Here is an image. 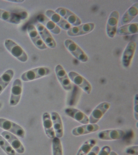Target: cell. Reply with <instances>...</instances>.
I'll return each mask as SVG.
<instances>
[{"label":"cell","mask_w":138,"mask_h":155,"mask_svg":"<svg viewBox=\"0 0 138 155\" xmlns=\"http://www.w3.org/2000/svg\"><path fill=\"white\" fill-rule=\"evenodd\" d=\"M6 48L13 56L22 62H26L28 56L22 47L13 40L7 39L4 43Z\"/></svg>","instance_id":"1"},{"label":"cell","mask_w":138,"mask_h":155,"mask_svg":"<svg viewBox=\"0 0 138 155\" xmlns=\"http://www.w3.org/2000/svg\"><path fill=\"white\" fill-rule=\"evenodd\" d=\"M51 73L49 68L40 67L26 71L21 75V78L24 82L34 81L48 76Z\"/></svg>","instance_id":"2"},{"label":"cell","mask_w":138,"mask_h":155,"mask_svg":"<svg viewBox=\"0 0 138 155\" xmlns=\"http://www.w3.org/2000/svg\"><path fill=\"white\" fill-rule=\"evenodd\" d=\"M0 128L22 138L25 136L24 128L15 122L4 118H0Z\"/></svg>","instance_id":"3"},{"label":"cell","mask_w":138,"mask_h":155,"mask_svg":"<svg viewBox=\"0 0 138 155\" xmlns=\"http://www.w3.org/2000/svg\"><path fill=\"white\" fill-rule=\"evenodd\" d=\"M65 45L70 53L79 61L83 63L88 61V55L74 41L70 39H67L65 41Z\"/></svg>","instance_id":"4"},{"label":"cell","mask_w":138,"mask_h":155,"mask_svg":"<svg viewBox=\"0 0 138 155\" xmlns=\"http://www.w3.org/2000/svg\"><path fill=\"white\" fill-rule=\"evenodd\" d=\"M68 76L71 81L81 88L87 94L91 93L93 87L90 82L82 75L74 71L69 73Z\"/></svg>","instance_id":"5"},{"label":"cell","mask_w":138,"mask_h":155,"mask_svg":"<svg viewBox=\"0 0 138 155\" xmlns=\"http://www.w3.org/2000/svg\"><path fill=\"white\" fill-rule=\"evenodd\" d=\"M111 107V103L108 102H103L97 105L89 116V123L93 124L97 123L109 110Z\"/></svg>","instance_id":"6"},{"label":"cell","mask_w":138,"mask_h":155,"mask_svg":"<svg viewBox=\"0 0 138 155\" xmlns=\"http://www.w3.org/2000/svg\"><path fill=\"white\" fill-rule=\"evenodd\" d=\"M125 132L120 129H110L101 131L98 133L99 139L105 141L120 140L123 137Z\"/></svg>","instance_id":"7"},{"label":"cell","mask_w":138,"mask_h":155,"mask_svg":"<svg viewBox=\"0 0 138 155\" xmlns=\"http://www.w3.org/2000/svg\"><path fill=\"white\" fill-rule=\"evenodd\" d=\"M119 13L117 11L112 12L109 16L106 24V31L107 36L113 38L116 36L117 30Z\"/></svg>","instance_id":"8"},{"label":"cell","mask_w":138,"mask_h":155,"mask_svg":"<svg viewBox=\"0 0 138 155\" xmlns=\"http://www.w3.org/2000/svg\"><path fill=\"white\" fill-rule=\"evenodd\" d=\"M22 93V83L21 80L16 79L12 86L9 105L15 106L20 102Z\"/></svg>","instance_id":"9"},{"label":"cell","mask_w":138,"mask_h":155,"mask_svg":"<svg viewBox=\"0 0 138 155\" xmlns=\"http://www.w3.org/2000/svg\"><path fill=\"white\" fill-rule=\"evenodd\" d=\"M55 70L57 78L63 89L66 91L72 90L71 80L64 68L61 65H58L56 67Z\"/></svg>","instance_id":"10"},{"label":"cell","mask_w":138,"mask_h":155,"mask_svg":"<svg viewBox=\"0 0 138 155\" xmlns=\"http://www.w3.org/2000/svg\"><path fill=\"white\" fill-rule=\"evenodd\" d=\"M55 12L62 17L65 20L74 26H78L82 24L80 18L69 9L64 7H59Z\"/></svg>","instance_id":"11"},{"label":"cell","mask_w":138,"mask_h":155,"mask_svg":"<svg viewBox=\"0 0 138 155\" xmlns=\"http://www.w3.org/2000/svg\"><path fill=\"white\" fill-rule=\"evenodd\" d=\"M136 48V43L134 41L130 42L126 46L122 54V65L125 68H129L131 64Z\"/></svg>","instance_id":"12"},{"label":"cell","mask_w":138,"mask_h":155,"mask_svg":"<svg viewBox=\"0 0 138 155\" xmlns=\"http://www.w3.org/2000/svg\"><path fill=\"white\" fill-rule=\"evenodd\" d=\"M95 28L93 23H87L81 24L78 26L71 27L67 31V35L71 37H75L86 35L93 31Z\"/></svg>","instance_id":"13"},{"label":"cell","mask_w":138,"mask_h":155,"mask_svg":"<svg viewBox=\"0 0 138 155\" xmlns=\"http://www.w3.org/2000/svg\"><path fill=\"white\" fill-rule=\"evenodd\" d=\"M65 112L67 116L79 123L82 124L89 123V117L84 112L79 109L72 107H67L65 109Z\"/></svg>","instance_id":"14"},{"label":"cell","mask_w":138,"mask_h":155,"mask_svg":"<svg viewBox=\"0 0 138 155\" xmlns=\"http://www.w3.org/2000/svg\"><path fill=\"white\" fill-rule=\"evenodd\" d=\"M1 134L17 152L19 154H23L25 153V147L16 135L6 131H4Z\"/></svg>","instance_id":"15"},{"label":"cell","mask_w":138,"mask_h":155,"mask_svg":"<svg viewBox=\"0 0 138 155\" xmlns=\"http://www.w3.org/2000/svg\"><path fill=\"white\" fill-rule=\"evenodd\" d=\"M36 28L47 47L51 48H56V42L49 30L39 23L36 25Z\"/></svg>","instance_id":"16"},{"label":"cell","mask_w":138,"mask_h":155,"mask_svg":"<svg viewBox=\"0 0 138 155\" xmlns=\"http://www.w3.org/2000/svg\"><path fill=\"white\" fill-rule=\"evenodd\" d=\"M100 126L97 124H88L75 127L72 130V135L75 137L82 136L97 132Z\"/></svg>","instance_id":"17"},{"label":"cell","mask_w":138,"mask_h":155,"mask_svg":"<svg viewBox=\"0 0 138 155\" xmlns=\"http://www.w3.org/2000/svg\"><path fill=\"white\" fill-rule=\"evenodd\" d=\"M27 31L32 42L38 49L42 50L47 49L48 47L43 42L34 25H29L27 27Z\"/></svg>","instance_id":"18"},{"label":"cell","mask_w":138,"mask_h":155,"mask_svg":"<svg viewBox=\"0 0 138 155\" xmlns=\"http://www.w3.org/2000/svg\"><path fill=\"white\" fill-rule=\"evenodd\" d=\"M45 15L49 19L57 25L59 28L65 30H68L72 27L71 25L62 17L58 13L51 9L48 10L46 11Z\"/></svg>","instance_id":"19"},{"label":"cell","mask_w":138,"mask_h":155,"mask_svg":"<svg viewBox=\"0 0 138 155\" xmlns=\"http://www.w3.org/2000/svg\"><path fill=\"white\" fill-rule=\"evenodd\" d=\"M51 117L56 137L60 139L63 136L64 133L63 124L61 116L56 111H53L51 114Z\"/></svg>","instance_id":"20"},{"label":"cell","mask_w":138,"mask_h":155,"mask_svg":"<svg viewBox=\"0 0 138 155\" xmlns=\"http://www.w3.org/2000/svg\"><path fill=\"white\" fill-rule=\"evenodd\" d=\"M37 19L39 23L54 35H59L61 32V29L44 15H39Z\"/></svg>","instance_id":"21"},{"label":"cell","mask_w":138,"mask_h":155,"mask_svg":"<svg viewBox=\"0 0 138 155\" xmlns=\"http://www.w3.org/2000/svg\"><path fill=\"white\" fill-rule=\"evenodd\" d=\"M42 120L46 135L50 139H54L56 137L55 133L50 114L48 112H44L42 116Z\"/></svg>","instance_id":"22"},{"label":"cell","mask_w":138,"mask_h":155,"mask_svg":"<svg viewBox=\"0 0 138 155\" xmlns=\"http://www.w3.org/2000/svg\"><path fill=\"white\" fill-rule=\"evenodd\" d=\"M138 14V2H136L131 6L123 15L120 21L122 25L129 24Z\"/></svg>","instance_id":"23"},{"label":"cell","mask_w":138,"mask_h":155,"mask_svg":"<svg viewBox=\"0 0 138 155\" xmlns=\"http://www.w3.org/2000/svg\"><path fill=\"white\" fill-rule=\"evenodd\" d=\"M0 19L14 24H20L22 20L20 15L2 9H0Z\"/></svg>","instance_id":"24"},{"label":"cell","mask_w":138,"mask_h":155,"mask_svg":"<svg viewBox=\"0 0 138 155\" xmlns=\"http://www.w3.org/2000/svg\"><path fill=\"white\" fill-rule=\"evenodd\" d=\"M137 23H129L120 27L117 29V33L120 36L134 35L138 33Z\"/></svg>","instance_id":"25"},{"label":"cell","mask_w":138,"mask_h":155,"mask_svg":"<svg viewBox=\"0 0 138 155\" xmlns=\"http://www.w3.org/2000/svg\"><path fill=\"white\" fill-rule=\"evenodd\" d=\"M14 75V72L12 70H7L0 77V94L8 87L12 80Z\"/></svg>","instance_id":"26"},{"label":"cell","mask_w":138,"mask_h":155,"mask_svg":"<svg viewBox=\"0 0 138 155\" xmlns=\"http://www.w3.org/2000/svg\"><path fill=\"white\" fill-rule=\"evenodd\" d=\"M97 143V140L95 139H90L86 140L81 145L76 155H87L96 145Z\"/></svg>","instance_id":"27"},{"label":"cell","mask_w":138,"mask_h":155,"mask_svg":"<svg viewBox=\"0 0 138 155\" xmlns=\"http://www.w3.org/2000/svg\"><path fill=\"white\" fill-rule=\"evenodd\" d=\"M52 155H63L62 143L60 138L56 137L52 141Z\"/></svg>","instance_id":"28"},{"label":"cell","mask_w":138,"mask_h":155,"mask_svg":"<svg viewBox=\"0 0 138 155\" xmlns=\"http://www.w3.org/2000/svg\"><path fill=\"white\" fill-rule=\"evenodd\" d=\"M0 147L8 155H15V151L3 137L0 135Z\"/></svg>","instance_id":"29"},{"label":"cell","mask_w":138,"mask_h":155,"mask_svg":"<svg viewBox=\"0 0 138 155\" xmlns=\"http://www.w3.org/2000/svg\"><path fill=\"white\" fill-rule=\"evenodd\" d=\"M125 153L128 155H138V146L132 145L126 149Z\"/></svg>","instance_id":"30"},{"label":"cell","mask_w":138,"mask_h":155,"mask_svg":"<svg viewBox=\"0 0 138 155\" xmlns=\"http://www.w3.org/2000/svg\"><path fill=\"white\" fill-rule=\"evenodd\" d=\"M111 151V147L108 145H105L100 149L97 155H109Z\"/></svg>","instance_id":"31"},{"label":"cell","mask_w":138,"mask_h":155,"mask_svg":"<svg viewBox=\"0 0 138 155\" xmlns=\"http://www.w3.org/2000/svg\"><path fill=\"white\" fill-rule=\"evenodd\" d=\"M138 94H136L134 97V118L138 120Z\"/></svg>","instance_id":"32"},{"label":"cell","mask_w":138,"mask_h":155,"mask_svg":"<svg viewBox=\"0 0 138 155\" xmlns=\"http://www.w3.org/2000/svg\"><path fill=\"white\" fill-rule=\"evenodd\" d=\"M100 150V147L97 145H96L87 155H97Z\"/></svg>","instance_id":"33"},{"label":"cell","mask_w":138,"mask_h":155,"mask_svg":"<svg viewBox=\"0 0 138 155\" xmlns=\"http://www.w3.org/2000/svg\"><path fill=\"white\" fill-rule=\"evenodd\" d=\"M8 2H15V3H22V2H24L25 1L24 0H8L7 1Z\"/></svg>","instance_id":"34"},{"label":"cell","mask_w":138,"mask_h":155,"mask_svg":"<svg viewBox=\"0 0 138 155\" xmlns=\"http://www.w3.org/2000/svg\"><path fill=\"white\" fill-rule=\"evenodd\" d=\"M109 155H119L116 152L113 151H111Z\"/></svg>","instance_id":"35"},{"label":"cell","mask_w":138,"mask_h":155,"mask_svg":"<svg viewBox=\"0 0 138 155\" xmlns=\"http://www.w3.org/2000/svg\"><path fill=\"white\" fill-rule=\"evenodd\" d=\"M2 106H3V104L1 102H0V109L2 108Z\"/></svg>","instance_id":"36"}]
</instances>
